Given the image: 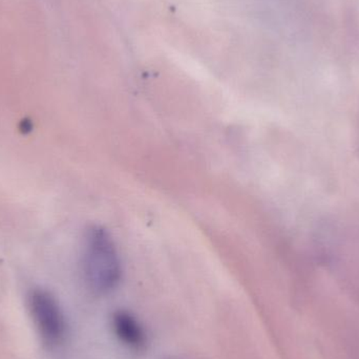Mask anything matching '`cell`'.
<instances>
[{"mask_svg": "<svg viewBox=\"0 0 359 359\" xmlns=\"http://www.w3.org/2000/svg\"><path fill=\"white\" fill-rule=\"evenodd\" d=\"M29 309L42 339L48 345L60 343L67 325L56 299L48 291L35 289L29 295Z\"/></svg>", "mask_w": 359, "mask_h": 359, "instance_id": "2", "label": "cell"}, {"mask_svg": "<svg viewBox=\"0 0 359 359\" xmlns=\"http://www.w3.org/2000/svg\"><path fill=\"white\" fill-rule=\"evenodd\" d=\"M114 332L123 345L133 350H141L147 344V334L138 320L130 312L119 310L111 318Z\"/></svg>", "mask_w": 359, "mask_h": 359, "instance_id": "3", "label": "cell"}, {"mask_svg": "<svg viewBox=\"0 0 359 359\" xmlns=\"http://www.w3.org/2000/svg\"><path fill=\"white\" fill-rule=\"evenodd\" d=\"M81 266L88 289L107 294L117 288L122 278L119 252L109 232L101 226H90L82 244Z\"/></svg>", "mask_w": 359, "mask_h": 359, "instance_id": "1", "label": "cell"}]
</instances>
